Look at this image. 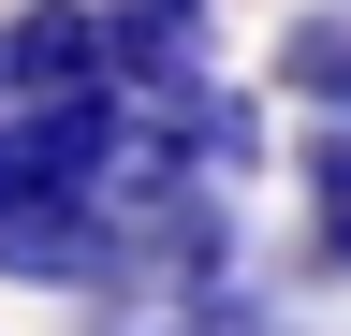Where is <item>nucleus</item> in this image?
<instances>
[{"label":"nucleus","mask_w":351,"mask_h":336,"mask_svg":"<svg viewBox=\"0 0 351 336\" xmlns=\"http://www.w3.org/2000/svg\"><path fill=\"white\" fill-rule=\"evenodd\" d=\"M293 205H307V248L351 278V117H307L293 132Z\"/></svg>","instance_id":"f03ea898"},{"label":"nucleus","mask_w":351,"mask_h":336,"mask_svg":"<svg viewBox=\"0 0 351 336\" xmlns=\"http://www.w3.org/2000/svg\"><path fill=\"white\" fill-rule=\"evenodd\" d=\"M29 205V132H15V103H0V220Z\"/></svg>","instance_id":"39448f33"},{"label":"nucleus","mask_w":351,"mask_h":336,"mask_svg":"<svg viewBox=\"0 0 351 336\" xmlns=\"http://www.w3.org/2000/svg\"><path fill=\"white\" fill-rule=\"evenodd\" d=\"M147 336H263L249 307H219V292H191V307H176V322H147Z\"/></svg>","instance_id":"20e7f679"},{"label":"nucleus","mask_w":351,"mask_h":336,"mask_svg":"<svg viewBox=\"0 0 351 336\" xmlns=\"http://www.w3.org/2000/svg\"><path fill=\"white\" fill-rule=\"evenodd\" d=\"M0 103H15V0H0Z\"/></svg>","instance_id":"423d86ee"},{"label":"nucleus","mask_w":351,"mask_h":336,"mask_svg":"<svg viewBox=\"0 0 351 336\" xmlns=\"http://www.w3.org/2000/svg\"><path fill=\"white\" fill-rule=\"evenodd\" d=\"M278 103L351 117V0H307V15L278 29Z\"/></svg>","instance_id":"7ed1b4c3"},{"label":"nucleus","mask_w":351,"mask_h":336,"mask_svg":"<svg viewBox=\"0 0 351 336\" xmlns=\"http://www.w3.org/2000/svg\"><path fill=\"white\" fill-rule=\"evenodd\" d=\"M117 88V15L103 0H15V103H88Z\"/></svg>","instance_id":"f257e3e1"}]
</instances>
